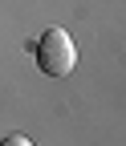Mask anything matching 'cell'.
Listing matches in <instances>:
<instances>
[{"label":"cell","mask_w":126,"mask_h":146,"mask_svg":"<svg viewBox=\"0 0 126 146\" xmlns=\"http://www.w3.org/2000/svg\"><path fill=\"white\" fill-rule=\"evenodd\" d=\"M37 65H41V73H49V77H69V73H73V65H77V45L69 41L65 29L41 33V41H37Z\"/></svg>","instance_id":"6da1fadb"},{"label":"cell","mask_w":126,"mask_h":146,"mask_svg":"<svg viewBox=\"0 0 126 146\" xmlns=\"http://www.w3.org/2000/svg\"><path fill=\"white\" fill-rule=\"evenodd\" d=\"M0 146H33V138H25V134H12V138H4Z\"/></svg>","instance_id":"7a4b0ae2"}]
</instances>
